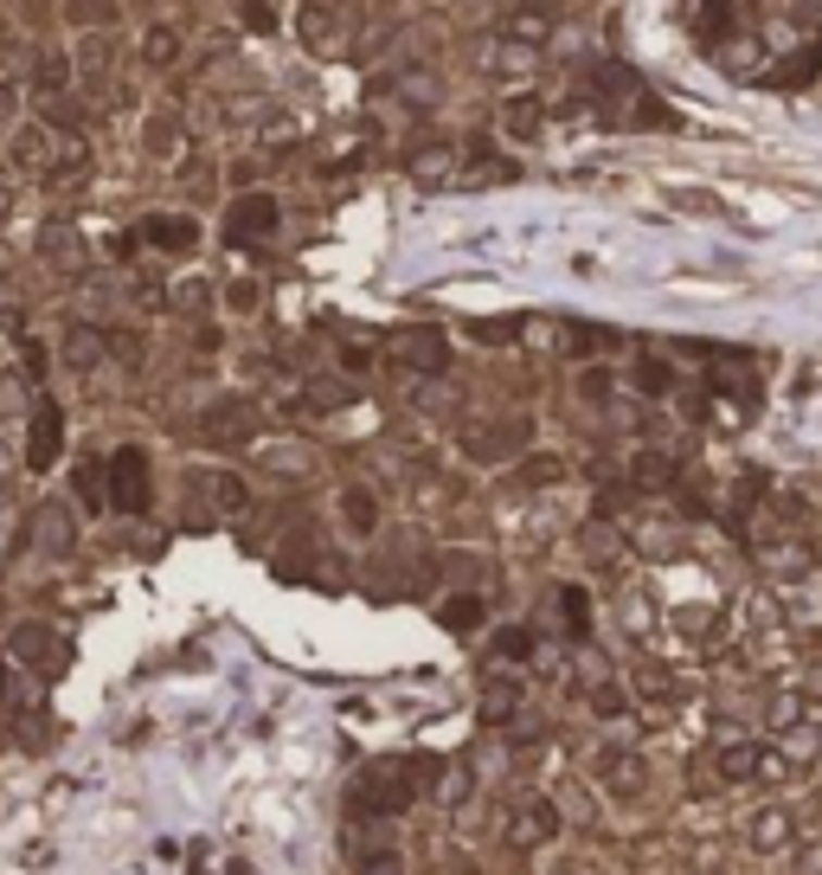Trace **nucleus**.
Returning a JSON list of instances; mask_svg holds the SVG:
<instances>
[{
	"mask_svg": "<svg viewBox=\"0 0 822 875\" xmlns=\"http://www.w3.org/2000/svg\"><path fill=\"white\" fill-rule=\"evenodd\" d=\"M258 303H264V291H258L251 278H238V284H225V309H238V316H251Z\"/></svg>",
	"mask_w": 822,
	"mask_h": 875,
	"instance_id": "7c9ffc66",
	"label": "nucleus"
},
{
	"mask_svg": "<svg viewBox=\"0 0 822 875\" xmlns=\"http://www.w3.org/2000/svg\"><path fill=\"white\" fill-rule=\"evenodd\" d=\"M559 830H565V817H559L552 799H521L508 811V824H501V843L508 850H547Z\"/></svg>",
	"mask_w": 822,
	"mask_h": 875,
	"instance_id": "7ed1b4c3",
	"label": "nucleus"
},
{
	"mask_svg": "<svg viewBox=\"0 0 822 875\" xmlns=\"http://www.w3.org/2000/svg\"><path fill=\"white\" fill-rule=\"evenodd\" d=\"M39 541L46 547H65V509H39Z\"/></svg>",
	"mask_w": 822,
	"mask_h": 875,
	"instance_id": "f704fd0d",
	"label": "nucleus"
},
{
	"mask_svg": "<svg viewBox=\"0 0 822 875\" xmlns=\"http://www.w3.org/2000/svg\"><path fill=\"white\" fill-rule=\"evenodd\" d=\"M39 258L52 271H84V232L77 225H46L39 232Z\"/></svg>",
	"mask_w": 822,
	"mask_h": 875,
	"instance_id": "9d476101",
	"label": "nucleus"
},
{
	"mask_svg": "<svg viewBox=\"0 0 822 875\" xmlns=\"http://www.w3.org/2000/svg\"><path fill=\"white\" fill-rule=\"evenodd\" d=\"M7 651L20 656L33 676H46V682H59V676H65V663H71V644L52 631V625H13Z\"/></svg>",
	"mask_w": 822,
	"mask_h": 875,
	"instance_id": "f03ea898",
	"label": "nucleus"
},
{
	"mask_svg": "<svg viewBox=\"0 0 822 875\" xmlns=\"http://www.w3.org/2000/svg\"><path fill=\"white\" fill-rule=\"evenodd\" d=\"M578 393H585V399H605V393H611V373H605V367H585V373H578Z\"/></svg>",
	"mask_w": 822,
	"mask_h": 875,
	"instance_id": "4c0bfd02",
	"label": "nucleus"
},
{
	"mask_svg": "<svg viewBox=\"0 0 822 875\" xmlns=\"http://www.w3.org/2000/svg\"><path fill=\"white\" fill-rule=\"evenodd\" d=\"M283 207H276V194H238L232 207H225V245H258V238H271Z\"/></svg>",
	"mask_w": 822,
	"mask_h": 875,
	"instance_id": "39448f33",
	"label": "nucleus"
},
{
	"mask_svg": "<svg viewBox=\"0 0 822 875\" xmlns=\"http://www.w3.org/2000/svg\"><path fill=\"white\" fill-rule=\"evenodd\" d=\"M103 329H90V322H71L65 329V367H77V373H90V367L103 361Z\"/></svg>",
	"mask_w": 822,
	"mask_h": 875,
	"instance_id": "dca6fc26",
	"label": "nucleus"
},
{
	"mask_svg": "<svg viewBox=\"0 0 822 875\" xmlns=\"http://www.w3.org/2000/svg\"><path fill=\"white\" fill-rule=\"evenodd\" d=\"M790 843H797V817H790V811H777V804H771V811H758V817H752V850L777 856V850H790Z\"/></svg>",
	"mask_w": 822,
	"mask_h": 875,
	"instance_id": "ddd939ff",
	"label": "nucleus"
},
{
	"mask_svg": "<svg viewBox=\"0 0 822 875\" xmlns=\"http://www.w3.org/2000/svg\"><path fill=\"white\" fill-rule=\"evenodd\" d=\"M636 695H656V702H669V695H675V682H669V669H656V663H643V669H636Z\"/></svg>",
	"mask_w": 822,
	"mask_h": 875,
	"instance_id": "c85d7f7f",
	"label": "nucleus"
},
{
	"mask_svg": "<svg viewBox=\"0 0 822 875\" xmlns=\"http://www.w3.org/2000/svg\"><path fill=\"white\" fill-rule=\"evenodd\" d=\"M71 496H77L90 515H103V509H110V470H103L97 457H84V464H77V477H71Z\"/></svg>",
	"mask_w": 822,
	"mask_h": 875,
	"instance_id": "4468645a",
	"label": "nucleus"
},
{
	"mask_svg": "<svg viewBox=\"0 0 822 875\" xmlns=\"http://www.w3.org/2000/svg\"><path fill=\"white\" fill-rule=\"evenodd\" d=\"M534 651H540L534 625H501V631L488 638V656H495V663H527Z\"/></svg>",
	"mask_w": 822,
	"mask_h": 875,
	"instance_id": "6ab92c4d",
	"label": "nucleus"
},
{
	"mask_svg": "<svg viewBox=\"0 0 822 875\" xmlns=\"http://www.w3.org/2000/svg\"><path fill=\"white\" fill-rule=\"evenodd\" d=\"M508 130H514V136H534V130H540V116H534V103H514V116H508Z\"/></svg>",
	"mask_w": 822,
	"mask_h": 875,
	"instance_id": "ea45409f",
	"label": "nucleus"
},
{
	"mask_svg": "<svg viewBox=\"0 0 822 875\" xmlns=\"http://www.w3.org/2000/svg\"><path fill=\"white\" fill-rule=\"evenodd\" d=\"M521 477H527V483H559V457H527Z\"/></svg>",
	"mask_w": 822,
	"mask_h": 875,
	"instance_id": "e433bc0d",
	"label": "nucleus"
},
{
	"mask_svg": "<svg viewBox=\"0 0 822 875\" xmlns=\"http://www.w3.org/2000/svg\"><path fill=\"white\" fill-rule=\"evenodd\" d=\"M636 483H649V490L669 483V457H662V451H643V457H636Z\"/></svg>",
	"mask_w": 822,
	"mask_h": 875,
	"instance_id": "473e14b6",
	"label": "nucleus"
},
{
	"mask_svg": "<svg viewBox=\"0 0 822 875\" xmlns=\"http://www.w3.org/2000/svg\"><path fill=\"white\" fill-rule=\"evenodd\" d=\"M33 84H39L46 97H52V90H65V84H71V59H65V52H52V46H46V52H33Z\"/></svg>",
	"mask_w": 822,
	"mask_h": 875,
	"instance_id": "b1692460",
	"label": "nucleus"
},
{
	"mask_svg": "<svg viewBox=\"0 0 822 875\" xmlns=\"http://www.w3.org/2000/svg\"><path fill=\"white\" fill-rule=\"evenodd\" d=\"M559 625H565V638H585L591 631V599L578 586H559Z\"/></svg>",
	"mask_w": 822,
	"mask_h": 875,
	"instance_id": "4be33fe9",
	"label": "nucleus"
},
{
	"mask_svg": "<svg viewBox=\"0 0 822 875\" xmlns=\"http://www.w3.org/2000/svg\"><path fill=\"white\" fill-rule=\"evenodd\" d=\"M110 509L123 515H148V503H154V477H148V451L141 444H123L110 464Z\"/></svg>",
	"mask_w": 822,
	"mask_h": 875,
	"instance_id": "f257e3e1",
	"label": "nucleus"
},
{
	"mask_svg": "<svg viewBox=\"0 0 822 875\" xmlns=\"http://www.w3.org/2000/svg\"><path fill=\"white\" fill-rule=\"evenodd\" d=\"M13 161H20V168H33V174H46V161H52V136H46V123H20V130H13Z\"/></svg>",
	"mask_w": 822,
	"mask_h": 875,
	"instance_id": "a211bd4d",
	"label": "nucleus"
},
{
	"mask_svg": "<svg viewBox=\"0 0 822 875\" xmlns=\"http://www.w3.org/2000/svg\"><path fill=\"white\" fill-rule=\"evenodd\" d=\"M296 39H302L309 52H335V39H341L335 7H328V0H302V7H296Z\"/></svg>",
	"mask_w": 822,
	"mask_h": 875,
	"instance_id": "6e6552de",
	"label": "nucleus"
},
{
	"mask_svg": "<svg viewBox=\"0 0 822 875\" xmlns=\"http://www.w3.org/2000/svg\"><path fill=\"white\" fill-rule=\"evenodd\" d=\"M341 521L353 528V534H373V528H379V496H373L366 483H347L341 490Z\"/></svg>",
	"mask_w": 822,
	"mask_h": 875,
	"instance_id": "f3484780",
	"label": "nucleus"
},
{
	"mask_svg": "<svg viewBox=\"0 0 822 875\" xmlns=\"http://www.w3.org/2000/svg\"><path fill=\"white\" fill-rule=\"evenodd\" d=\"M482 618H488V605H482L476 592H450V599L437 605V625H444V631H457V638H470Z\"/></svg>",
	"mask_w": 822,
	"mask_h": 875,
	"instance_id": "2eb2a0df",
	"label": "nucleus"
},
{
	"mask_svg": "<svg viewBox=\"0 0 822 875\" xmlns=\"http://www.w3.org/2000/svg\"><path fill=\"white\" fill-rule=\"evenodd\" d=\"M141 59H148V65H174V59H180V33H174V26H148V33H141Z\"/></svg>",
	"mask_w": 822,
	"mask_h": 875,
	"instance_id": "393cba45",
	"label": "nucleus"
},
{
	"mask_svg": "<svg viewBox=\"0 0 822 875\" xmlns=\"http://www.w3.org/2000/svg\"><path fill=\"white\" fill-rule=\"evenodd\" d=\"M514 33L521 39H547V13H514Z\"/></svg>",
	"mask_w": 822,
	"mask_h": 875,
	"instance_id": "58836bf2",
	"label": "nucleus"
},
{
	"mask_svg": "<svg viewBox=\"0 0 822 875\" xmlns=\"http://www.w3.org/2000/svg\"><path fill=\"white\" fill-rule=\"evenodd\" d=\"M46 130H84V103L65 97V90H52L46 97Z\"/></svg>",
	"mask_w": 822,
	"mask_h": 875,
	"instance_id": "bb28decb",
	"label": "nucleus"
},
{
	"mask_svg": "<svg viewBox=\"0 0 822 875\" xmlns=\"http://www.w3.org/2000/svg\"><path fill=\"white\" fill-rule=\"evenodd\" d=\"M707 13H700V39H720L726 26H733V13H726V0H700Z\"/></svg>",
	"mask_w": 822,
	"mask_h": 875,
	"instance_id": "2f4dec72",
	"label": "nucleus"
},
{
	"mask_svg": "<svg viewBox=\"0 0 822 875\" xmlns=\"http://www.w3.org/2000/svg\"><path fill=\"white\" fill-rule=\"evenodd\" d=\"M141 143L154 148V155H167V148H180V123L161 110V116H148V123H141Z\"/></svg>",
	"mask_w": 822,
	"mask_h": 875,
	"instance_id": "cd10ccee",
	"label": "nucleus"
},
{
	"mask_svg": "<svg viewBox=\"0 0 822 875\" xmlns=\"http://www.w3.org/2000/svg\"><path fill=\"white\" fill-rule=\"evenodd\" d=\"M341 367L347 373H366V348H341Z\"/></svg>",
	"mask_w": 822,
	"mask_h": 875,
	"instance_id": "37998d69",
	"label": "nucleus"
},
{
	"mask_svg": "<svg viewBox=\"0 0 822 875\" xmlns=\"http://www.w3.org/2000/svg\"><path fill=\"white\" fill-rule=\"evenodd\" d=\"M591 715H605V722H611V715H623V689H616V682H598V695H591Z\"/></svg>",
	"mask_w": 822,
	"mask_h": 875,
	"instance_id": "c9c22d12",
	"label": "nucleus"
},
{
	"mask_svg": "<svg viewBox=\"0 0 822 875\" xmlns=\"http://www.w3.org/2000/svg\"><path fill=\"white\" fill-rule=\"evenodd\" d=\"M20 367L39 380V373H46V348H39V342H26V348H20Z\"/></svg>",
	"mask_w": 822,
	"mask_h": 875,
	"instance_id": "a19ab883",
	"label": "nucleus"
},
{
	"mask_svg": "<svg viewBox=\"0 0 822 875\" xmlns=\"http://www.w3.org/2000/svg\"><path fill=\"white\" fill-rule=\"evenodd\" d=\"M591 773H598V779H605V786H611L616 799H630V792H636V786H643V779H636V773H630V766H623V753H616V747H605V753H591Z\"/></svg>",
	"mask_w": 822,
	"mask_h": 875,
	"instance_id": "412c9836",
	"label": "nucleus"
},
{
	"mask_svg": "<svg viewBox=\"0 0 822 875\" xmlns=\"http://www.w3.org/2000/svg\"><path fill=\"white\" fill-rule=\"evenodd\" d=\"M669 386H675V367H669V361H656V355H643V361H636V393L662 399Z\"/></svg>",
	"mask_w": 822,
	"mask_h": 875,
	"instance_id": "a878e982",
	"label": "nucleus"
},
{
	"mask_svg": "<svg viewBox=\"0 0 822 875\" xmlns=\"http://www.w3.org/2000/svg\"><path fill=\"white\" fill-rule=\"evenodd\" d=\"M527 444V419H501L495 432H476L470 438V457H482V464H501V457H514Z\"/></svg>",
	"mask_w": 822,
	"mask_h": 875,
	"instance_id": "f8f14e48",
	"label": "nucleus"
},
{
	"mask_svg": "<svg viewBox=\"0 0 822 875\" xmlns=\"http://www.w3.org/2000/svg\"><path fill=\"white\" fill-rule=\"evenodd\" d=\"M347 399H353L347 380H315V386H309V406H322V412H328V406H347Z\"/></svg>",
	"mask_w": 822,
	"mask_h": 875,
	"instance_id": "c756f323",
	"label": "nucleus"
},
{
	"mask_svg": "<svg viewBox=\"0 0 822 875\" xmlns=\"http://www.w3.org/2000/svg\"><path fill=\"white\" fill-rule=\"evenodd\" d=\"M386 361H399L406 373H444L450 367V342H444V329H393L386 335Z\"/></svg>",
	"mask_w": 822,
	"mask_h": 875,
	"instance_id": "20e7f679",
	"label": "nucleus"
},
{
	"mask_svg": "<svg viewBox=\"0 0 822 875\" xmlns=\"http://www.w3.org/2000/svg\"><path fill=\"white\" fill-rule=\"evenodd\" d=\"M13 103H20V90H13V84H7V77H0V123H7V116H13Z\"/></svg>",
	"mask_w": 822,
	"mask_h": 875,
	"instance_id": "79ce46f5",
	"label": "nucleus"
},
{
	"mask_svg": "<svg viewBox=\"0 0 822 875\" xmlns=\"http://www.w3.org/2000/svg\"><path fill=\"white\" fill-rule=\"evenodd\" d=\"M251 432H258V412H251L245 399H219V406L205 412V438H212V444H245Z\"/></svg>",
	"mask_w": 822,
	"mask_h": 875,
	"instance_id": "1a4fd4ad",
	"label": "nucleus"
},
{
	"mask_svg": "<svg viewBox=\"0 0 822 875\" xmlns=\"http://www.w3.org/2000/svg\"><path fill=\"white\" fill-rule=\"evenodd\" d=\"M59 451H65V412L52 399H39L33 406V426H26V470H52Z\"/></svg>",
	"mask_w": 822,
	"mask_h": 875,
	"instance_id": "423d86ee",
	"label": "nucleus"
},
{
	"mask_svg": "<svg viewBox=\"0 0 822 875\" xmlns=\"http://www.w3.org/2000/svg\"><path fill=\"white\" fill-rule=\"evenodd\" d=\"M238 20H245V26H251V33H271V26H276L271 0H238Z\"/></svg>",
	"mask_w": 822,
	"mask_h": 875,
	"instance_id": "72a5a7b5",
	"label": "nucleus"
},
{
	"mask_svg": "<svg viewBox=\"0 0 822 875\" xmlns=\"http://www.w3.org/2000/svg\"><path fill=\"white\" fill-rule=\"evenodd\" d=\"M136 238L141 245H154V251H167V258H187V251L200 245V219L194 213H148Z\"/></svg>",
	"mask_w": 822,
	"mask_h": 875,
	"instance_id": "0eeeda50",
	"label": "nucleus"
},
{
	"mask_svg": "<svg viewBox=\"0 0 822 875\" xmlns=\"http://www.w3.org/2000/svg\"><path fill=\"white\" fill-rule=\"evenodd\" d=\"M514 702H521V689H514V682H501V676H495V682H482V722H495V728H501V722H514Z\"/></svg>",
	"mask_w": 822,
	"mask_h": 875,
	"instance_id": "5701e85b",
	"label": "nucleus"
},
{
	"mask_svg": "<svg viewBox=\"0 0 822 875\" xmlns=\"http://www.w3.org/2000/svg\"><path fill=\"white\" fill-rule=\"evenodd\" d=\"M713 760H720V766H713L720 786H739V779H758V773H764V747H752V740H726Z\"/></svg>",
	"mask_w": 822,
	"mask_h": 875,
	"instance_id": "9b49d317",
	"label": "nucleus"
},
{
	"mask_svg": "<svg viewBox=\"0 0 822 875\" xmlns=\"http://www.w3.org/2000/svg\"><path fill=\"white\" fill-rule=\"evenodd\" d=\"M200 490H212V503L225 515H245L251 509V490H245V477H232V470H212V477H194Z\"/></svg>",
	"mask_w": 822,
	"mask_h": 875,
	"instance_id": "aec40b11",
	"label": "nucleus"
}]
</instances>
